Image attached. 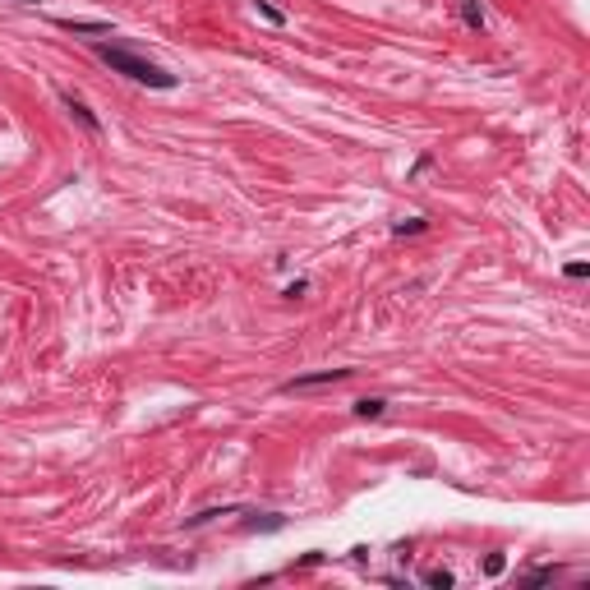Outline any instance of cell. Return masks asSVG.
<instances>
[{
  "label": "cell",
  "instance_id": "8fae6325",
  "mask_svg": "<svg viewBox=\"0 0 590 590\" xmlns=\"http://www.w3.org/2000/svg\"><path fill=\"white\" fill-rule=\"evenodd\" d=\"M503 567H507V558H503V553H489V558H484V572H489V577H498Z\"/></svg>",
  "mask_w": 590,
  "mask_h": 590
},
{
  "label": "cell",
  "instance_id": "7a4b0ae2",
  "mask_svg": "<svg viewBox=\"0 0 590 590\" xmlns=\"http://www.w3.org/2000/svg\"><path fill=\"white\" fill-rule=\"evenodd\" d=\"M350 374H355V369H314V374H295L290 383H281V392H309V387H337V383H346Z\"/></svg>",
  "mask_w": 590,
  "mask_h": 590
},
{
  "label": "cell",
  "instance_id": "52a82bcc",
  "mask_svg": "<svg viewBox=\"0 0 590 590\" xmlns=\"http://www.w3.org/2000/svg\"><path fill=\"white\" fill-rule=\"evenodd\" d=\"M254 10H259V19H268L272 28H286V14H281L272 0H254Z\"/></svg>",
  "mask_w": 590,
  "mask_h": 590
},
{
  "label": "cell",
  "instance_id": "5b68a950",
  "mask_svg": "<svg viewBox=\"0 0 590 590\" xmlns=\"http://www.w3.org/2000/svg\"><path fill=\"white\" fill-rule=\"evenodd\" d=\"M387 411V401L383 397H365V401H355V420H378Z\"/></svg>",
  "mask_w": 590,
  "mask_h": 590
},
{
  "label": "cell",
  "instance_id": "8992f818",
  "mask_svg": "<svg viewBox=\"0 0 590 590\" xmlns=\"http://www.w3.org/2000/svg\"><path fill=\"white\" fill-rule=\"evenodd\" d=\"M461 19H466V28L480 33L484 28V5H480V0H461Z\"/></svg>",
  "mask_w": 590,
  "mask_h": 590
},
{
  "label": "cell",
  "instance_id": "3957f363",
  "mask_svg": "<svg viewBox=\"0 0 590 590\" xmlns=\"http://www.w3.org/2000/svg\"><path fill=\"white\" fill-rule=\"evenodd\" d=\"M60 102H65V111H69V116H74L78 125L88 129V134H102V120H97V111L88 107V102H83V97H78V93H69V88H60Z\"/></svg>",
  "mask_w": 590,
  "mask_h": 590
},
{
  "label": "cell",
  "instance_id": "9c48e42d",
  "mask_svg": "<svg viewBox=\"0 0 590 590\" xmlns=\"http://www.w3.org/2000/svg\"><path fill=\"white\" fill-rule=\"evenodd\" d=\"M420 581H425V586H452V572H447V567H429V572H420Z\"/></svg>",
  "mask_w": 590,
  "mask_h": 590
},
{
  "label": "cell",
  "instance_id": "277c9868",
  "mask_svg": "<svg viewBox=\"0 0 590 590\" xmlns=\"http://www.w3.org/2000/svg\"><path fill=\"white\" fill-rule=\"evenodd\" d=\"M65 33H111V19H56Z\"/></svg>",
  "mask_w": 590,
  "mask_h": 590
},
{
  "label": "cell",
  "instance_id": "7c38bea8",
  "mask_svg": "<svg viewBox=\"0 0 590 590\" xmlns=\"http://www.w3.org/2000/svg\"><path fill=\"white\" fill-rule=\"evenodd\" d=\"M562 272H567L572 281H581V277H590V263H581V259H577V263H567V268H562Z\"/></svg>",
  "mask_w": 590,
  "mask_h": 590
},
{
  "label": "cell",
  "instance_id": "30bf717a",
  "mask_svg": "<svg viewBox=\"0 0 590 590\" xmlns=\"http://www.w3.org/2000/svg\"><path fill=\"white\" fill-rule=\"evenodd\" d=\"M300 295H309V277H295L286 286V300H300Z\"/></svg>",
  "mask_w": 590,
  "mask_h": 590
},
{
  "label": "cell",
  "instance_id": "6da1fadb",
  "mask_svg": "<svg viewBox=\"0 0 590 590\" xmlns=\"http://www.w3.org/2000/svg\"><path fill=\"white\" fill-rule=\"evenodd\" d=\"M93 51H97V60H102V65H111L116 74L134 78V83H143V88H162V93H171V88L180 83L171 69L153 65L148 56H138V51H129V47H116V42H97Z\"/></svg>",
  "mask_w": 590,
  "mask_h": 590
},
{
  "label": "cell",
  "instance_id": "ba28073f",
  "mask_svg": "<svg viewBox=\"0 0 590 590\" xmlns=\"http://www.w3.org/2000/svg\"><path fill=\"white\" fill-rule=\"evenodd\" d=\"M429 231V222L425 217H406V222H397L392 226V235H425Z\"/></svg>",
  "mask_w": 590,
  "mask_h": 590
},
{
  "label": "cell",
  "instance_id": "4fadbf2b",
  "mask_svg": "<svg viewBox=\"0 0 590 590\" xmlns=\"http://www.w3.org/2000/svg\"><path fill=\"white\" fill-rule=\"evenodd\" d=\"M14 5H37V0H14Z\"/></svg>",
  "mask_w": 590,
  "mask_h": 590
}]
</instances>
